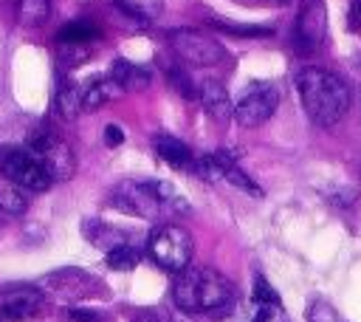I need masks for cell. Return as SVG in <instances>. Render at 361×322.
Listing matches in <instances>:
<instances>
[{"label":"cell","instance_id":"44dd1931","mask_svg":"<svg viewBox=\"0 0 361 322\" xmlns=\"http://www.w3.org/2000/svg\"><path fill=\"white\" fill-rule=\"evenodd\" d=\"M116 6H118L124 14H130V17L141 20V23L158 20L161 11H164V0H116Z\"/></svg>","mask_w":361,"mask_h":322},{"label":"cell","instance_id":"f546056e","mask_svg":"<svg viewBox=\"0 0 361 322\" xmlns=\"http://www.w3.org/2000/svg\"><path fill=\"white\" fill-rule=\"evenodd\" d=\"M271 314H274V305H259L251 316V322H271Z\"/></svg>","mask_w":361,"mask_h":322},{"label":"cell","instance_id":"d6986e66","mask_svg":"<svg viewBox=\"0 0 361 322\" xmlns=\"http://www.w3.org/2000/svg\"><path fill=\"white\" fill-rule=\"evenodd\" d=\"M96 37H99V25H96L93 20H85V17L65 23V25L59 28V34H56L59 42H82V45L93 42Z\"/></svg>","mask_w":361,"mask_h":322},{"label":"cell","instance_id":"9c48e42d","mask_svg":"<svg viewBox=\"0 0 361 322\" xmlns=\"http://www.w3.org/2000/svg\"><path fill=\"white\" fill-rule=\"evenodd\" d=\"M327 40V8L324 0H302L296 28H293V42L299 54H313L324 45Z\"/></svg>","mask_w":361,"mask_h":322},{"label":"cell","instance_id":"3957f363","mask_svg":"<svg viewBox=\"0 0 361 322\" xmlns=\"http://www.w3.org/2000/svg\"><path fill=\"white\" fill-rule=\"evenodd\" d=\"M37 288L56 297V299H65V302L99 299L107 294L104 282L85 268H54L37 280Z\"/></svg>","mask_w":361,"mask_h":322},{"label":"cell","instance_id":"ffe728a7","mask_svg":"<svg viewBox=\"0 0 361 322\" xmlns=\"http://www.w3.org/2000/svg\"><path fill=\"white\" fill-rule=\"evenodd\" d=\"M138 260H141V251H138L133 243H127V240L110 246L107 254H104V263H107L113 271H130V268L138 266Z\"/></svg>","mask_w":361,"mask_h":322},{"label":"cell","instance_id":"277c9868","mask_svg":"<svg viewBox=\"0 0 361 322\" xmlns=\"http://www.w3.org/2000/svg\"><path fill=\"white\" fill-rule=\"evenodd\" d=\"M25 150L42 164L51 181H68L76 172V155L73 150L48 127H37L25 138Z\"/></svg>","mask_w":361,"mask_h":322},{"label":"cell","instance_id":"484cf974","mask_svg":"<svg viewBox=\"0 0 361 322\" xmlns=\"http://www.w3.org/2000/svg\"><path fill=\"white\" fill-rule=\"evenodd\" d=\"M56 56H59L65 65H79V62H85V59L90 56V51H87V45H82V42H59Z\"/></svg>","mask_w":361,"mask_h":322},{"label":"cell","instance_id":"1f68e13d","mask_svg":"<svg viewBox=\"0 0 361 322\" xmlns=\"http://www.w3.org/2000/svg\"><path fill=\"white\" fill-rule=\"evenodd\" d=\"M169 322H195V314H186V311L178 308V314H172Z\"/></svg>","mask_w":361,"mask_h":322},{"label":"cell","instance_id":"e0dca14e","mask_svg":"<svg viewBox=\"0 0 361 322\" xmlns=\"http://www.w3.org/2000/svg\"><path fill=\"white\" fill-rule=\"evenodd\" d=\"M124 90L110 79V76H104V79H93L87 88H82V110H99V107H104L107 102H113L116 96H121Z\"/></svg>","mask_w":361,"mask_h":322},{"label":"cell","instance_id":"7c38bea8","mask_svg":"<svg viewBox=\"0 0 361 322\" xmlns=\"http://www.w3.org/2000/svg\"><path fill=\"white\" fill-rule=\"evenodd\" d=\"M197 99H200V105H203V110L214 119V121H228L231 119V99H228V90L220 85V82H214V79H206L200 88H197Z\"/></svg>","mask_w":361,"mask_h":322},{"label":"cell","instance_id":"9a60e30c","mask_svg":"<svg viewBox=\"0 0 361 322\" xmlns=\"http://www.w3.org/2000/svg\"><path fill=\"white\" fill-rule=\"evenodd\" d=\"M110 79L121 90H144L149 85V68L135 65L130 59H116L113 68H110Z\"/></svg>","mask_w":361,"mask_h":322},{"label":"cell","instance_id":"4dcf8cb0","mask_svg":"<svg viewBox=\"0 0 361 322\" xmlns=\"http://www.w3.org/2000/svg\"><path fill=\"white\" fill-rule=\"evenodd\" d=\"M133 322H161L158 319V314L155 311H141V314H135V319Z\"/></svg>","mask_w":361,"mask_h":322},{"label":"cell","instance_id":"52a82bcc","mask_svg":"<svg viewBox=\"0 0 361 322\" xmlns=\"http://www.w3.org/2000/svg\"><path fill=\"white\" fill-rule=\"evenodd\" d=\"M276 105H279V90L271 82H254L243 90V96L231 107V119L240 127H259L274 116Z\"/></svg>","mask_w":361,"mask_h":322},{"label":"cell","instance_id":"ba28073f","mask_svg":"<svg viewBox=\"0 0 361 322\" xmlns=\"http://www.w3.org/2000/svg\"><path fill=\"white\" fill-rule=\"evenodd\" d=\"M107 201H110L113 209L127 212L133 217L152 220V217L164 215V206H161V201H158V195H155L149 181H121V184H116L110 189Z\"/></svg>","mask_w":361,"mask_h":322},{"label":"cell","instance_id":"6da1fadb","mask_svg":"<svg viewBox=\"0 0 361 322\" xmlns=\"http://www.w3.org/2000/svg\"><path fill=\"white\" fill-rule=\"evenodd\" d=\"M296 90L307 119L319 127H333L350 110L353 90L347 79L327 68H302L296 73Z\"/></svg>","mask_w":361,"mask_h":322},{"label":"cell","instance_id":"30bf717a","mask_svg":"<svg viewBox=\"0 0 361 322\" xmlns=\"http://www.w3.org/2000/svg\"><path fill=\"white\" fill-rule=\"evenodd\" d=\"M234 302V285L214 268H200L197 277V314H223Z\"/></svg>","mask_w":361,"mask_h":322},{"label":"cell","instance_id":"7402d4cb","mask_svg":"<svg viewBox=\"0 0 361 322\" xmlns=\"http://www.w3.org/2000/svg\"><path fill=\"white\" fill-rule=\"evenodd\" d=\"M28 209V201L23 195V189L17 184H11L8 178L0 181V212H8V215H23Z\"/></svg>","mask_w":361,"mask_h":322},{"label":"cell","instance_id":"cb8c5ba5","mask_svg":"<svg viewBox=\"0 0 361 322\" xmlns=\"http://www.w3.org/2000/svg\"><path fill=\"white\" fill-rule=\"evenodd\" d=\"M254 302H259V305H274V308H279L282 302H279V294L274 291V285L262 277V274H257L254 277Z\"/></svg>","mask_w":361,"mask_h":322},{"label":"cell","instance_id":"5bb4252c","mask_svg":"<svg viewBox=\"0 0 361 322\" xmlns=\"http://www.w3.org/2000/svg\"><path fill=\"white\" fill-rule=\"evenodd\" d=\"M155 153H158V158L164 161V164H169V167H175V169H189L192 167V150L180 141V138H175V136H166V133H161V136H155Z\"/></svg>","mask_w":361,"mask_h":322},{"label":"cell","instance_id":"d6a6232c","mask_svg":"<svg viewBox=\"0 0 361 322\" xmlns=\"http://www.w3.org/2000/svg\"><path fill=\"white\" fill-rule=\"evenodd\" d=\"M361 25V0H353V28Z\"/></svg>","mask_w":361,"mask_h":322},{"label":"cell","instance_id":"5b68a950","mask_svg":"<svg viewBox=\"0 0 361 322\" xmlns=\"http://www.w3.org/2000/svg\"><path fill=\"white\" fill-rule=\"evenodd\" d=\"M0 172L3 178L28 192H45L54 184L42 164L25 147H0Z\"/></svg>","mask_w":361,"mask_h":322},{"label":"cell","instance_id":"d4e9b609","mask_svg":"<svg viewBox=\"0 0 361 322\" xmlns=\"http://www.w3.org/2000/svg\"><path fill=\"white\" fill-rule=\"evenodd\" d=\"M307 322H344V319L336 314V308L327 299H313L307 305Z\"/></svg>","mask_w":361,"mask_h":322},{"label":"cell","instance_id":"2e32d148","mask_svg":"<svg viewBox=\"0 0 361 322\" xmlns=\"http://www.w3.org/2000/svg\"><path fill=\"white\" fill-rule=\"evenodd\" d=\"M54 110L59 119L73 121L82 113V88L71 79H59L56 93H54Z\"/></svg>","mask_w":361,"mask_h":322},{"label":"cell","instance_id":"836d02e7","mask_svg":"<svg viewBox=\"0 0 361 322\" xmlns=\"http://www.w3.org/2000/svg\"><path fill=\"white\" fill-rule=\"evenodd\" d=\"M251 3H262V6H285L288 0H251Z\"/></svg>","mask_w":361,"mask_h":322},{"label":"cell","instance_id":"4316f807","mask_svg":"<svg viewBox=\"0 0 361 322\" xmlns=\"http://www.w3.org/2000/svg\"><path fill=\"white\" fill-rule=\"evenodd\" d=\"M166 76L172 79V85L178 88L180 96H186V99H195V96H197V88L192 85V79H189L186 73H180V71H166Z\"/></svg>","mask_w":361,"mask_h":322},{"label":"cell","instance_id":"83f0119b","mask_svg":"<svg viewBox=\"0 0 361 322\" xmlns=\"http://www.w3.org/2000/svg\"><path fill=\"white\" fill-rule=\"evenodd\" d=\"M121 141H124V130L118 124H107L104 127V144L107 147H118Z\"/></svg>","mask_w":361,"mask_h":322},{"label":"cell","instance_id":"4fadbf2b","mask_svg":"<svg viewBox=\"0 0 361 322\" xmlns=\"http://www.w3.org/2000/svg\"><path fill=\"white\" fill-rule=\"evenodd\" d=\"M197 277H200V268H195V266H186V268L175 271L172 299L186 314H197Z\"/></svg>","mask_w":361,"mask_h":322},{"label":"cell","instance_id":"ac0fdd59","mask_svg":"<svg viewBox=\"0 0 361 322\" xmlns=\"http://www.w3.org/2000/svg\"><path fill=\"white\" fill-rule=\"evenodd\" d=\"M51 17V0H17V23L37 28Z\"/></svg>","mask_w":361,"mask_h":322},{"label":"cell","instance_id":"f1b7e54d","mask_svg":"<svg viewBox=\"0 0 361 322\" xmlns=\"http://www.w3.org/2000/svg\"><path fill=\"white\" fill-rule=\"evenodd\" d=\"M68 314H71L73 322H102V314H96V311H85V308H71Z\"/></svg>","mask_w":361,"mask_h":322},{"label":"cell","instance_id":"603a6c76","mask_svg":"<svg viewBox=\"0 0 361 322\" xmlns=\"http://www.w3.org/2000/svg\"><path fill=\"white\" fill-rule=\"evenodd\" d=\"M209 25H212V28H217V31L234 34V37H271V34H274V28H268V25H245V23H228V20H223V17H212V20H209Z\"/></svg>","mask_w":361,"mask_h":322},{"label":"cell","instance_id":"7a4b0ae2","mask_svg":"<svg viewBox=\"0 0 361 322\" xmlns=\"http://www.w3.org/2000/svg\"><path fill=\"white\" fill-rule=\"evenodd\" d=\"M147 251H149V257L158 268L175 274V271L186 268L192 263L195 243H192V234L186 229H180L178 223H158L149 232Z\"/></svg>","mask_w":361,"mask_h":322},{"label":"cell","instance_id":"8fae6325","mask_svg":"<svg viewBox=\"0 0 361 322\" xmlns=\"http://www.w3.org/2000/svg\"><path fill=\"white\" fill-rule=\"evenodd\" d=\"M45 311V299L39 288H14L0 297V319L3 322H25L37 319Z\"/></svg>","mask_w":361,"mask_h":322},{"label":"cell","instance_id":"8992f818","mask_svg":"<svg viewBox=\"0 0 361 322\" xmlns=\"http://www.w3.org/2000/svg\"><path fill=\"white\" fill-rule=\"evenodd\" d=\"M169 45L186 65H197V68L217 65L226 56V48L214 37H209L206 31H197V28H172Z\"/></svg>","mask_w":361,"mask_h":322}]
</instances>
